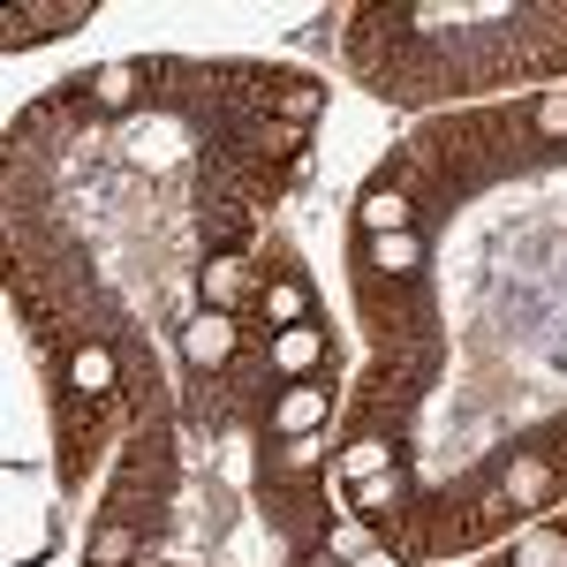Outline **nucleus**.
<instances>
[{"label": "nucleus", "instance_id": "nucleus-15", "mask_svg": "<svg viewBox=\"0 0 567 567\" xmlns=\"http://www.w3.org/2000/svg\"><path fill=\"white\" fill-rule=\"evenodd\" d=\"M265 318H272V326H303V288H296V280H272V288H265Z\"/></svg>", "mask_w": 567, "mask_h": 567}, {"label": "nucleus", "instance_id": "nucleus-2", "mask_svg": "<svg viewBox=\"0 0 567 567\" xmlns=\"http://www.w3.org/2000/svg\"><path fill=\"white\" fill-rule=\"evenodd\" d=\"M326 409H333V393L326 386H288L280 393V409H272V424H280V439H303L326 424Z\"/></svg>", "mask_w": 567, "mask_h": 567}, {"label": "nucleus", "instance_id": "nucleus-1", "mask_svg": "<svg viewBox=\"0 0 567 567\" xmlns=\"http://www.w3.org/2000/svg\"><path fill=\"white\" fill-rule=\"evenodd\" d=\"M182 355H189L197 371H219V363L235 355V318H227V310H205V318H189V326H182Z\"/></svg>", "mask_w": 567, "mask_h": 567}, {"label": "nucleus", "instance_id": "nucleus-11", "mask_svg": "<svg viewBox=\"0 0 567 567\" xmlns=\"http://www.w3.org/2000/svg\"><path fill=\"white\" fill-rule=\"evenodd\" d=\"M515 567H567V529H529L515 545Z\"/></svg>", "mask_w": 567, "mask_h": 567}, {"label": "nucleus", "instance_id": "nucleus-19", "mask_svg": "<svg viewBox=\"0 0 567 567\" xmlns=\"http://www.w3.org/2000/svg\"><path fill=\"white\" fill-rule=\"evenodd\" d=\"M341 553H363V529H355V523L326 529V560H341Z\"/></svg>", "mask_w": 567, "mask_h": 567}, {"label": "nucleus", "instance_id": "nucleus-18", "mask_svg": "<svg viewBox=\"0 0 567 567\" xmlns=\"http://www.w3.org/2000/svg\"><path fill=\"white\" fill-rule=\"evenodd\" d=\"M537 136H545V144L567 136V91H545V99H537Z\"/></svg>", "mask_w": 567, "mask_h": 567}, {"label": "nucleus", "instance_id": "nucleus-20", "mask_svg": "<svg viewBox=\"0 0 567 567\" xmlns=\"http://www.w3.org/2000/svg\"><path fill=\"white\" fill-rule=\"evenodd\" d=\"M355 567H401L393 553H355Z\"/></svg>", "mask_w": 567, "mask_h": 567}, {"label": "nucleus", "instance_id": "nucleus-8", "mask_svg": "<svg viewBox=\"0 0 567 567\" xmlns=\"http://www.w3.org/2000/svg\"><path fill=\"white\" fill-rule=\"evenodd\" d=\"M416 265H424L416 235H371V272H379V280H409Z\"/></svg>", "mask_w": 567, "mask_h": 567}, {"label": "nucleus", "instance_id": "nucleus-17", "mask_svg": "<svg viewBox=\"0 0 567 567\" xmlns=\"http://www.w3.org/2000/svg\"><path fill=\"white\" fill-rule=\"evenodd\" d=\"M130 553H136V529H122V523H114V529H99V537H91V567H122Z\"/></svg>", "mask_w": 567, "mask_h": 567}, {"label": "nucleus", "instance_id": "nucleus-14", "mask_svg": "<svg viewBox=\"0 0 567 567\" xmlns=\"http://www.w3.org/2000/svg\"><path fill=\"white\" fill-rule=\"evenodd\" d=\"M499 492H507V499H523V507H537V499H545V492H553V470H545V462H515V470H507V484H499Z\"/></svg>", "mask_w": 567, "mask_h": 567}, {"label": "nucleus", "instance_id": "nucleus-9", "mask_svg": "<svg viewBox=\"0 0 567 567\" xmlns=\"http://www.w3.org/2000/svg\"><path fill=\"white\" fill-rule=\"evenodd\" d=\"M243 288H250V272H243V258H213V265H205V303H213V310L243 303Z\"/></svg>", "mask_w": 567, "mask_h": 567}, {"label": "nucleus", "instance_id": "nucleus-7", "mask_svg": "<svg viewBox=\"0 0 567 567\" xmlns=\"http://www.w3.org/2000/svg\"><path fill=\"white\" fill-rule=\"evenodd\" d=\"M386 470H401V462H393V439H349V446H341V477L349 484L386 477Z\"/></svg>", "mask_w": 567, "mask_h": 567}, {"label": "nucleus", "instance_id": "nucleus-6", "mask_svg": "<svg viewBox=\"0 0 567 567\" xmlns=\"http://www.w3.org/2000/svg\"><path fill=\"white\" fill-rule=\"evenodd\" d=\"M409 507V477L401 470H386V477H363L355 484V515H379V523H393Z\"/></svg>", "mask_w": 567, "mask_h": 567}, {"label": "nucleus", "instance_id": "nucleus-5", "mask_svg": "<svg viewBox=\"0 0 567 567\" xmlns=\"http://www.w3.org/2000/svg\"><path fill=\"white\" fill-rule=\"evenodd\" d=\"M272 363H280L288 379L318 371V363H326V333H318V326H280V341H272Z\"/></svg>", "mask_w": 567, "mask_h": 567}, {"label": "nucleus", "instance_id": "nucleus-3", "mask_svg": "<svg viewBox=\"0 0 567 567\" xmlns=\"http://www.w3.org/2000/svg\"><path fill=\"white\" fill-rule=\"evenodd\" d=\"M69 386L84 393V401H106L114 393V349L106 341H84V349L69 355Z\"/></svg>", "mask_w": 567, "mask_h": 567}, {"label": "nucleus", "instance_id": "nucleus-10", "mask_svg": "<svg viewBox=\"0 0 567 567\" xmlns=\"http://www.w3.org/2000/svg\"><path fill=\"white\" fill-rule=\"evenodd\" d=\"M243 144H250L258 159H296V152H303V130H296V122H258Z\"/></svg>", "mask_w": 567, "mask_h": 567}, {"label": "nucleus", "instance_id": "nucleus-13", "mask_svg": "<svg viewBox=\"0 0 567 567\" xmlns=\"http://www.w3.org/2000/svg\"><path fill=\"white\" fill-rule=\"evenodd\" d=\"M272 106H280V114H288V122L303 130L310 114L326 106V91H318V84H296V76H280V84H272Z\"/></svg>", "mask_w": 567, "mask_h": 567}, {"label": "nucleus", "instance_id": "nucleus-12", "mask_svg": "<svg viewBox=\"0 0 567 567\" xmlns=\"http://www.w3.org/2000/svg\"><path fill=\"white\" fill-rule=\"evenodd\" d=\"M136 84H144V76H136L130 61H106V69L91 76V99H99V106H130V99H136Z\"/></svg>", "mask_w": 567, "mask_h": 567}, {"label": "nucleus", "instance_id": "nucleus-16", "mask_svg": "<svg viewBox=\"0 0 567 567\" xmlns=\"http://www.w3.org/2000/svg\"><path fill=\"white\" fill-rule=\"evenodd\" d=\"M318 462H326V439H318V432H303V439L280 446V470H288V477H310Z\"/></svg>", "mask_w": 567, "mask_h": 567}, {"label": "nucleus", "instance_id": "nucleus-4", "mask_svg": "<svg viewBox=\"0 0 567 567\" xmlns=\"http://www.w3.org/2000/svg\"><path fill=\"white\" fill-rule=\"evenodd\" d=\"M409 213H416V205H409L401 189H386V182H379V189H363V205H355L363 235H409Z\"/></svg>", "mask_w": 567, "mask_h": 567}]
</instances>
